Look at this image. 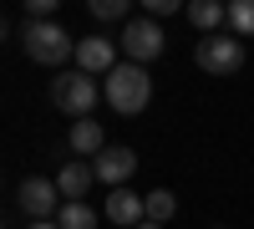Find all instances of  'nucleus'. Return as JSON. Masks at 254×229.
<instances>
[{"mask_svg": "<svg viewBox=\"0 0 254 229\" xmlns=\"http://www.w3.org/2000/svg\"><path fill=\"white\" fill-rule=\"evenodd\" d=\"M193 61H198V72H208V76H234V72L244 67V41H239L234 31L203 36L198 51H193Z\"/></svg>", "mask_w": 254, "mask_h": 229, "instance_id": "7ed1b4c3", "label": "nucleus"}, {"mask_svg": "<svg viewBox=\"0 0 254 229\" xmlns=\"http://www.w3.org/2000/svg\"><path fill=\"white\" fill-rule=\"evenodd\" d=\"M97 20H127V0H92Z\"/></svg>", "mask_w": 254, "mask_h": 229, "instance_id": "dca6fc26", "label": "nucleus"}, {"mask_svg": "<svg viewBox=\"0 0 254 229\" xmlns=\"http://www.w3.org/2000/svg\"><path fill=\"white\" fill-rule=\"evenodd\" d=\"M31 229H61V224H31Z\"/></svg>", "mask_w": 254, "mask_h": 229, "instance_id": "a211bd4d", "label": "nucleus"}, {"mask_svg": "<svg viewBox=\"0 0 254 229\" xmlns=\"http://www.w3.org/2000/svg\"><path fill=\"white\" fill-rule=\"evenodd\" d=\"M102 97L112 102V112L122 117H137L147 107V97H153V81H147V67H137V61H122V67L107 76V87H102Z\"/></svg>", "mask_w": 254, "mask_h": 229, "instance_id": "f257e3e1", "label": "nucleus"}, {"mask_svg": "<svg viewBox=\"0 0 254 229\" xmlns=\"http://www.w3.org/2000/svg\"><path fill=\"white\" fill-rule=\"evenodd\" d=\"M173 209H178V199L168 194V189H153V194H147V224H163V219H173Z\"/></svg>", "mask_w": 254, "mask_h": 229, "instance_id": "4468645a", "label": "nucleus"}, {"mask_svg": "<svg viewBox=\"0 0 254 229\" xmlns=\"http://www.w3.org/2000/svg\"><path fill=\"white\" fill-rule=\"evenodd\" d=\"M117 46L127 51V61L147 67V61H158V56H163L168 36H163V26H158L153 15H137V20H127V26H122V41H117Z\"/></svg>", "mask_w": 254, "mask_h": 229, "instance_id": "39448f33", "label": "nucleus"}, {"mask_svg": "<svg viewBox=\"0 0 254 229\" xmlns=\"http://www.w3.org/2000/svg\"><path fill=\"white\" fill-rule=\"evenodd\" d=\"M92 173H97V183H107V189H122L127 178L137 173V153L132 148H107V153H97V163H92Z\"/></svg>", "mask_w": 254, "mask_h": 229, "instance_id": "0eeeda50", "label": "nucleus"}, {"mask_svg": "<svg viewBox=\"0 0 254 229\" xmlns=\"http://www.w3.org/2000/svg\"><path fill=\"white\" fill-rule=\"evenodd\" d=\"M71 153L81 158H97V153H107V138H102V122H71Z\"/></svg>", "mask_w": 254, "mask_h": 229, "instance_id": "f8f14e48", "label": "nucleus"}, {"mask_svg": "<svg viewBox=\"0 0 254 229\" xmlns=\"http://www.w3.org/2000/svg\"><path fill=\"white\" fill-rule=\"evenodd\" d=\"M137 229H163V224H137Z\"/></svg>", "mask_w": 254, "mask_h": 229, "instance_id": "6ab92c4d", "label": "nucleus"}, {"mask_svg": "<svg viewBox=\"0 0 254 229\" xmlns=\"http://www.w3.org/2000/svg\"><path fill=\"white\" fill-rule=\"evenodd\" d=\"M56 224H61V229H97V214L87 209V204H61Z\"/></svg>", "mask_w": 254, "mask_h": 229, "instance_id": "ddd939ff", "label": "nucleus"}, {"mask_svg": "<svg viewBox=\"0 0 254 229\" xmlns=\"http://www.w3.org/2000/svg\"><path fill=\"white\" fill-rule=\"evenodd\" d=\"M107 219L112 224H147V199H137L132 189H112V199H107Z\"/></svg>", "mask_w": 254, "mask_h": 229, "instance_id": "1a4fd4ad", "label": "nucleus"}, {"mask_svg": "<svg viewBox=\"0 0 254 229\" xmlns=\"http://www.w3.org/2000/svg\"><path fill=\"white\" fill-rule=\"evenodd\" d=\"M92 183H97L92 163H61V173H56V189H61L66 204H81V194H87Z\"/></svg>", "mask_w": 254, "mask_h": 229, "instance_id": "9d476101", "label": "nucleus"}, {"mask_svg": "<svg viewBox=\"0 0 254 229\" xmlns=\"http://www.w3.org/2000/svg\"><path fill=\"white\" fill-rule=\"evenodd\" d=\"M178 0H147V15H178Z\"/></svg>", "mask_w": 254, "mask_h": 229, "instance_id": "f3484780", "label": "nucleus"}, {"mask_svg": "<svg viewBox=\"0 0 254 229\" xmlns=\"http://www.w3.org/2000/svg\"><path fill=\"white\" fill-rule=\"evenodd\" d=\"M229 31L254 36V0H234V5H229Z\"/></svg>", "mask_w": 254, "mask_h": 229, "instance_id": "2eb2a0df", "label": "nucleus"}, {"mask_svg": "<svg viewBox=\"0 0 254 229\" xmlns=\"http://www.w3.org/2000/svg\"><path fill=\"white\" fill-rule=\"evenodd\" d=\"M112 51H117V41H107V36L76 41V72H87V76H112V72H117Z\"/></svg>", "mask_w": 254, "mask_h": 229, "instance_id": "6e6552de", "label": "nucleus"}, {"mask_svg": "<svg viewBox=\"0 0 254 229\" xmlns=\"http://www.w3.org/2000/svg\"><path fill=\"white\" fill-rule=\"evenodd\" d=\"M15 204L26 209V219H31V224H51V214H61V204H66V199H61V189H56L51 178H36V173H31L26 183H20Z\"/></svg>", "mask_w": 254, "mask_h": 229, "instance_id": "423d86ee", "label": "nucleus"}, {"mask_svg": "<svg viewBox=\"0 0 254 229\" xmlns=\"http://www.w3.org/2000/svg\"><path fill=\"white\" fill-rule=\"evenodd\" d=\"M26 56L41 61V67H61V61L76 56V41L66 26H56V20H31L26 26Z\"/></svg>", "mask_w": 254, "mask_h": 229, "instance_id": "f03ea898", "label": "nucleus"}, {"mask_svg": "<svg viewBox=\"0 0 254 229\" xmlns=\"http://www.w3.org/2000/svg\"><path fill=\"white\" fill-rule=\"evenodd\" d=\"M97 97H102V87H97V76H87V72H61L51 81V102H56L61 112H71L76 122L97 107Z\"/></svg>", "mask_w": 254, "mask_h": 229, "instance_id": "20e7f679", "label": "nucleus"}, {"mask_svg": "<svg viewBox=\"0 0 254 229\" xmlns=\"http://www.w3.org/2000/svg\"><path fill=\"white\" fill-rule=\"evenodd\" d=\"M188 26H198L203 36H219V26H229V5H219V0H193V5H188Z\"/></svg>", "mask_w": 254, "mask_h": 229, "instance_id": "9b49d317", "label": "nucleus"}]
</instances>
